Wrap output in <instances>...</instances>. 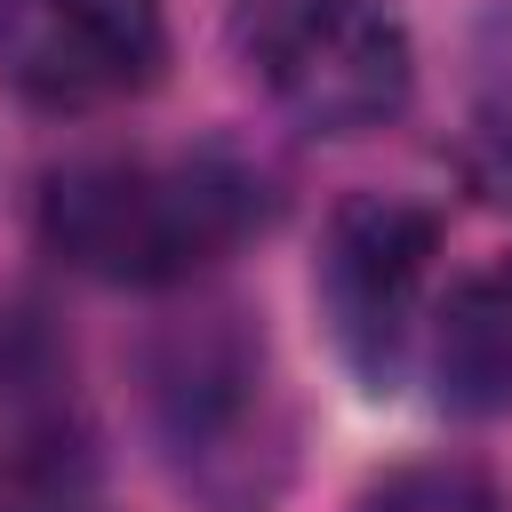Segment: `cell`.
Masks as SVG:
<instances>
[{
  "label": "cell",
  "mask_w": 512,
  "mask_h": 512,
  "mask_svg": "<svg viewBox=\"0 0 512 512\" xmlns=\"http://www.w3.org/2000/svg\"><path fill=\"white\" fill-rule=\"evenodd\" d=\"M272 216V168L216 136L176 152H80L40 176L48 256L104 288H192Z\"/></svg>",
  "instance_id": "cell-1"
},
{
  "label": "cell",
  "mask_w": 512,
  "mask_h": 512,
  "mask_svg": "<svg viewBox=\"0 0 512 512\" xmlns=\"http://www.w3.org/2000/svg\"><path fill=\"white\" fill-rule=\"evenodd\" d=\"M144 416L208 512H272L288 480V416L264 328L240 304H192L144 336Z\"/></svg>",
  "instance_id": "cell-2"
},
{
  "label": "cell",
  "mask_w": 512,
  "mask_h": 512,
  "mask_svg": "<svg viewBox=\"0 0 512 512\" xmlns=\"http://www.w3.org/2000/svg\"><path fill=\"white\" fill-rule=\"evenodd\" d=\"M232 56L304 136H376L416 96V40L392 0H232Z\"/></svg>",
  "instance_id": "cell-3"
},
{
  "label": "cell",
  "mask_w": 512,
  "mask_h": 512,
  "mask_svg": "<svg viewBox=\"0 0 512 512\" xmlns=\"http://www.w3.org/2000/svg\"><path fill=\"white\" fill-rule=\"evenodd\" d=\"M432 256H440V216L408 192H352L328 208L312 296H320V320H328L344 368L368 392H392L424 336Z\"/></svg>",
  "instance_id": "cell-4"
},
{
  "label": "cell",
  "mask_w": 512,
  "mask_h": 512,
  "mask_svg": "<svg viewBox=\"0 0 512 512\" xmlns=\"http://www.w3.org/2000/svg\"><path fill=\"white\" fill-rule=\"evenodd\" d=\"M168 72L160 0H0V80L40 112H104Z\"/></svg>",
  "instance_id": "cell-5"
},
{
  "label": "cell",
  "mask_w": 512,
  "mask_h": 512,
  "mask_svg": "<svg viewBox=\"0 0 512 512\" xmlns=\"http://www.w3.org/2000/svg\"><path fill=\"white\" fill-rule=\"evenodd\" d=\"M96 480L88 416L56 336L16 312L0 328V512H80Z\"/></svg>",
  "instance_id": "cell-6"
},
{
  "label": "cell",
  "mask_w": 512,
  "mask_h": 512,
  "mask_svg": "<svg viewBox=\"0 0 512 512\" xmlns=\"http://www.w3.org/2000/svg\"><path fill=\"white\" fill-rule=\"evenodd\" d=\"M424 368L440 408L512 416V256L448 280V296L424 320Z\"/></svg>",
  "instance_id": "cell-7"
},
{
  "label": "cell",
  "mask_w": 512,
  "mask_h": 512,
  "mask_svg": "<svg viewBox=\"0 0 512 512\" xmlns=\"http://www.w3.org/2000/svg\"><path fill=\"white\" fill-rule=\"evenodd\" d=\"M472 176L488 200L512 208V0L472 40V128H464Z\"/></svg>",
  "instance_id": "cell-8"
},
{
  "label": "cell",
  "mask_w": 512,
  "mask_h": 512,
  "mask_svg": "<svg viewBox=\"0 0 512 512\" xmlns=\"http://www.w3.org/2000/svg\"><path fill=\"white\" fill-rule=\"evenodd\" d=\"M352 512H504V488L472 456H424V464H392L384 480H368Z\"/></svg>",
  "instance_id": "cell-9"
}]
</instances>
